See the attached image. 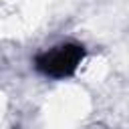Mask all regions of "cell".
<instances>
[{
    "mask_svg": "<svg viewBox=\"0 0 129 129\" xmlns=\"http://www.w3.org/2000/svg\"><path fill=\"white\" fill-rule=\"evenodd\" d=\"M85 58V46L77 42H64L58 44L34 58V67L38 73L50 77V79H64L71 77L81 60Z\"/></svg>",
    "mask_w": 129,
    "mask_h": 129,
    "instance_id": "cell-1",
    "label": "cell"
}]
</instances>
